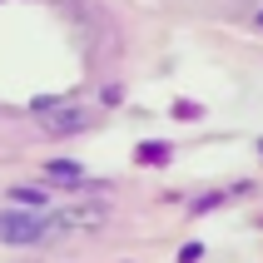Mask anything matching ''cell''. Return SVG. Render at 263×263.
Returning <instances> with one entry per match:
<instances>
[{"mask_svg": "<svg viewBox=\"0 0 263 263\" xmlns=\"http://www.w3.org/2000/svg\"><path fill=\"white\" fill-rule=\"evenodd\" d=\"M55 223L40 219V214H0V238L5 243H40Z\"/></svg>", "mask_w": 263, "mask_h": 263, "instance_id": "obj_1", "label": "cell"}, {"mask_svg": "<svg viewBox=\"0 0 263 263\" xmlns=\"http://www.w3.org/2000/svg\"><path fill=\"white\" fill-rule=\"evenodd\" d=\"M45 174H50V179H60V184H74V179H80V169H74L70 159H60V164H50Z\"/></svg>", "mask_w": 263, "mask_h": 263, "instance_id": "obj_2", "label": "cell"}]
</instances>
